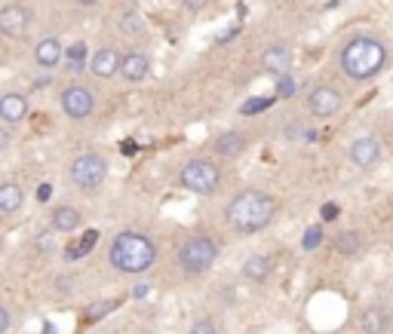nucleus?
Here are the masks:
<instances>
[{
  "mask_svg": "<svg viewBox=\"0 0 393 334\" xmlns=\"http://www.w3.org/2000/svg\"><path fill=\"white\" fill-rule=\"evenodd\" d=\"M107 261L123 276H142L157 261V243L138 230H123L114 236L111 248H107Z\"/></svg>",
  "mask_w": 393,
  "mask_h": 334,
  "instance_id": "f257e3e1",
  "label": "nucleus"
},
{
  "mask_svg": "<svg viewBox=\"0 0 393 334\" xmlns=\"http://www.w3.org/2000/svg\"><path fill=\"white\" fill-rule=\"evenodd\" d=\"M276 199L261 190H243L228 203V224L240 233H258L274 221Z\"/></svg>",
  "mask_w": 393,
  "mask_h": 334,
  "instance_id": "f03ea898",
  "label": "nucleus"
},
{
  "mask_svg": "<svg viewBox=\"0 0 393 334\" xmlns=\"http://www.w3.org/2000/svg\"><path fill=\"white\" fill-rule=\"evenodd\" d=\"M384 61H387L384 43L375 40V37H366V34L348 40V46L341 50V71L350 80H369V77H375L384 68Z\"/></svg>",
  "mask_w": 393,
  "mask_h": 334,
  "instance_id": "7ed1b4c3",
  "label": "nucleus"
},
{
  "mask_svg": "<svg viewBox=\"0 0 393 334\" xmlns=\"http://www.w3.org/2000/svg\"><path fill=\"white\" fill-rule=\"evenodd\" d=\"M218 252L221 248L212 236H191V239H184L181 248H179V267L188 276H203L215 267Z\"/></svg>",
  "mask_w": 393,
  "mask_h": 334,
  "instance_id": "20e7f679",
  "label": "nucleus"
},
{
  "mask_svg": "<svg viewBox=\"0 0 393 334\" xmlns=\"http://www.w3.org/2000/svg\"><path fill=\"white\" fill-rule=\"evenodd\" d=\"M179 181H181L184 190L197 193V197H212L221 184V169H218V162L197 157V160H188L181 166Z\"/></svg>",
  "mask_w": 393,
  "mask_h": 334,
  "instance_id": "39448f33",
  "label": "nucleus"
},
{
  "mask_svg": "<svg viewBox=\"0 0 393 334\" xmlns=\"http://www.w3.org/2000/svg\"><path fill=\"white\" fill-rule=\"evenodd\" d=\"M68 175H71V184L80 190H96L105 184L107 178V160L98 157V153H83V157H77L71 162V169H68Z\"/></svg>",
  "mask_w": 393,
  "mask_h": 334,
  "instance_id": "423d86ee",
  "label": "nucleus"
},
{
  "mask_svg": "<svg viewBox=\"0 0 393 334\" xmlns=\"http://www.w3.org/2000/svg\"><path fill=\"white\" fill-rule=\"evenodd\" d=\"M59 105H61V114L68 116V120L80 123L92 116L96 111V96H92L89 86H80V83H74V86H65L59 96Z\"/></svg>",
  "mask_w": 393,
  "mask_h": 334,
  "instance_id": "0eeeda50",
  "label": "nucleus"
},
{
  "mask_svg": "<svg viewBox=\"0 0 393 334\" xmlns=\"http://www.w3.org/2000/svg\"><path fill=\"white\" fill-rule=\"evenodd\" d=\"M307 107L313 116H332L341 111V92L335 86H313L307 96Z\"/></svg>",
  "mask_w": 393,
  "mask_h": 334,
  "instance_id": "6e6552de",
  "label": "nucleus"
},
{
  "mask_svg": "<svg viewBox=\"0 0 393 334\" xmlns=\"http://www.w3.org/2000/svg\"><path fill=\"white\" fill-rule=\"evenodd\" d=\"M117 71H120V52L114 46H102V50H96L89 56V74L98 77V80H111V77H117Z\"/></svg>",
  "mask_w": 393,
  "mask_h": 334,
  "instance_id": "1a4fd4ad",
  "label": "nucleus"
},
{
  "mask_svg": "<svg viewBox=\"0 0 393 334\" xmlns=\"http://www.w3.org/2000/svg\"><path fill=\"white\" fill-rule=\"evenodd\" d=\"M31 28V13L25 6H3L0 10V31L6 37H25Z\"/></svg>",
  "mask_w": 393,
  "mask_h": 334,
  "instance_id": "9d476101",
  "label": "nucleus"
},
{
  "mask_svg": "<svg viewBox=\"0 0 393 334\" xmlns=\"http://www.w3.org/2000/svg\"><path fill=\"white\" fill-rule=\"evenodd\" d=\"M117 74L129 83H142L144 77L151 74V59L144 56V52H126V56H120V71Z\"/></svg>",
  "mask_w": 393,
  "mask_h": 334,
  "instance_id": "9b49d317",
  "label": "nucleus"
},
{
  "mask_svg": "<svg viewBox=\"0 0 393 334\" xmlns=\"http://www.w3.org/2000/svg\"><path fill=\"white\" fill-rule=\"evenodd\" d=\"M261 65H265V71H267V74H276V77L289 74V68H292V50H289L286 43H274V46H267L265 56H261Z\"/></svg>",
  "mask_w": 393,
  "mask_h": 334,
  "instance_id": "f8f14e48",
  "label": "nucleus"
},
{
  "mask_svg": "<svg viewBox=\"0 0 393 334\" xmlns=\"http://www.w3.org/2000/svg\"><path fill=\"white\" fill-rule=\"evenodd\" d=\"M28 116V96H22V92H6V96H0V120L3 123H22Z\"/></svg>",
  "mask_w": 393,
  "mask_h": 334,
  "instance_id": "ddd939ff",
  "label": "nucleus"
},
{
  "mask_svg": "<svg viewBox=\"0 0 393 334\" xmlns=\"http://www.w3.org/2000/svg\"><path fill=\"white\" fill-rule=\"evenodd\" d=\"M378 157H381V144L375 142V138H369V135L353 138V144H350V160L357 162L359 169L375 166V162H378Z\"/></svg>",
  "mask_w": 393,
  "mask_h": 334,
  "instance_id": "4468645a",
  "label": "nucleus"
},
{
  "mask_svg": "<svg viewBox=\"0 0 393 334\" xmlns=\"http://www.w3.org/2000/svg\"><path fill=\"white\" fill-rule=\"evenodd\" d=\"M61 56H65V46H61L59 37H43V40L34 46L37 65H40V68H50V71L61 61Z\"/></svg>",
  "mask_w": 393,
  "mask_h": 334,
  "instance_id": "2eb2a0df",
  "label": "nucleus"
},
{
  "mask_svg": "<svg viewBox=\"0 0 393 334\" xmlns=\"http://www.w3.org/2000/svg\"><path fill=\"white\" fill-rule=\"evenodd\" d=\"M50 227L56 233H74L83 227V215L77 212L74 206H59L56 212L50 215Z\"/></svg>",
  "mask_w": 393,
  "mask_h": 334,
  "instance_id": "dca6fc26",
  "label": "nucleus"
},
{
  "mask_svg": "<svg viewBox=\"0 0 393 334\" xmlns=\"http://www.w3.org/2000/svg\"><path fill=\"white\" fill-rule=\"evenodd\" d=\"M212 147H215V153L218 157H225V160H234V157H240V153L246 151V135L243 132H221L218 138L212 142Z\"/></svg>",
  "mask_w": 393,
  "mask_h": 334,
  "instance_id": "f3484780",
  "label": "nucleus"
},
{
  "mask_svg": "<svg viewBox=\"0 0 393 334\" xmlns=\"http://www.w3.org/2000/svg\"><path fill=\"white\" fill-rule=\"evenodd\" d=\"M22 203H25V190L15 181H0V215L19 212Z\"/></svg>",
  "mask_w": 393,
  "mask_h": 334,
  "instance_id": "a211bd4d",
  "label": "nucleus"
},
{
  "mask_svg": "<svg viewBox=\"0 0 393 334\" xmlns=\"http://www.w3.org/2000/svg\"><path fill=\"white\" fill-rule=\"evenodd\" d=\"M271 270H274V264H271V258H265V255H252V258H246V264H243V276L252 279V282H265V279L271 276Z\"/></svg>",
  "mask_w": 393,
  "mask_h": 334,
  "instance_id": "6ab92c4d",
  "label": "nucleus"
},
{
  "mask_svg": "<svg viewBox=\"0 0 393 334\" xmlns=\"http://www.w3.org/2000/svg\"><path fill=\"white\" fill-rule=\"evenodd\" d=\"M65 68L71 74H80L83 68H87V59H89V50H87V43H74V46H68L65 50Z\"/></svg>",
  "mask_w": 393,
  "mask_h": 334,
  "instance_id": "aec40b11",
  "label": "nucleus"
},
{
  "mask_svg": "<svg viewBox=\"0 0 393 334\" xmlns=\"http://www.w3.org/2000/svg\"><path fill=\"white\" fill-rule=\"evenodd\" d=\"M363 331L366 334H384L387 331V313L381 307H369L363 313Z\"/></svg>",
  "mask_w": 393,
  "mask_h": 334,
  "instance_id": "412c9836",
  "label": "nucleus"
},
{
  "mask_svg": "<svg viewBox=\"0 0 393 334\" xmlns=\"http://www.w3.org/2000/svg\"><path fill=\"white\" fill-rule=\"evenodd\" d=\"M96 243H98V230H87V233L80 236V243L71 245V248L65 252V255H68V261H77V258H83V255H89Z\"/></svg>",
  "mask_w": 393,
  "mask_h": 334,
  "instance_id": "4be33fe9",
  "label": "nucleus"
},
{
  "mask_svg": "<svg viewBox=\"0 0 393 334\" xmlns=\"http://www.w3.org/2000/svg\"><path fill=\"white\" fill-rule=\"evenodd\" d=\"M359 245H363V243H359V233L357 230H344V233H338V236H335V248L341 255H357Z\"/></svg>",
  "mask_w": 393,
  "mask_h": 334,
  "instance_id": "5701e85b",
  "label": "nucleus"
},
{
  "mask_svg": "<svg viewBox=\"0 0 393 334\" xmlns=\"http://www.w3.org/2000/svg\"><path fill=\"white\" fill-rule=\"evenodd\" d=\"M117 28L123 31V34H142V31H144L142 13H135V10L123 13V15H120V22H117Z\"/></svg>",
  "mask_w": 393,
  "mask_h": 334,
  "instance_id": "b1692460",
  "label": "nucleus"
},
{
  "mask_svg": "<svg viewBox=\"0 0 393 334\" xmlns=\"http://www.w3.org/2000/svg\"><path fill=\"white\" fill-rule=\"evenodd\" d=\"M276 102L274 96H265V98H249V102H243L240 105V114L243 116H255V114H261V111H267V107H271Z\"/></svg>",
  "mask_w": 393,
  "mask_h": 334,
  "instance_id": "393cba45",
  "label": "nucleus"
},
{
  "mask_svg": "<svg viewBox=\"0 0 393 334\" xmlns=\"http://www.w3.org/2000/svg\"><path fill=\"white\" fill-rule=\"evenodd\" d=\"M320 245H322V227L320 224H311V227L304 230V236H302V248L304 252H317Z\"/></svg>",
  "mask_w": 393,
  "mask_h": 334,
  "instance_id": "a878e982",
  "label": "nucleus"
},
{
  "mask_svg": "<svg viewBox=\"0 0 393 334\" xmlns=\"http://www.w3.org/2000/svg\"><path fill=\"white\" fill-rule=\"evenodd\" d=\"M295 89H298V83L292 80L289 74H283L280 83H276V96H280V98H292V96H295Z\"/></svg>",
  "mask_w": 393,
  "mask_h": 334,
  "instance_id": "bb28decb",
  "label": "nucleus"
},
{
  "mask_svg": "<svg viewBox=\"0 0 393 334\" xmlns=\"http://www.w3.org/2000/svg\"><path fill=\"white\" fill-rule=\"evenodd\" d=\"M191 334H218V331H215V322L209 319V316H203V319H197L194 325H191Z\"/></svg>",
  "mask_w": 393,
  "mask_h": 334,
  "instance_id": "cd10ccee",
  "label": "nucleus"
},
{
  "mask_svg": "<svg viewBox=\"0 0 393 334\" xmlns=\"http://www.w3.org/2000/svg\"><path fill=\"white\" fill-rule=\"evenodd\" d=\"M10 325H13L10 310H6V307H0V334H6V331H10Z\"/></svg>",
  "mask_w": 393,
  "mask_h": 334,
  "instance_id": "c85d7f7f",
  "label": "nucleus"
},
{
  "mask_svg": "<svg viewBox=\"0 0 393 334\" xmlns=\"http://www.w3.org/2000/svg\"><path fill=\"white\" fill-rule=\"evenodd\" d=\"M320 215H322V221H335L338 218V206L335 203H326L320 208Z\"/></svg>",
  "mask_w": 393,
  "mask_h": 334,
  "instance_id": "c756f323",
  "label": "nucleus"
},
{
  "mask_svg": "<svg viewBox=\"0 0 393 334\" xmlns=\"http://www.w3.org/2000/svg\"><path fill=\"white\" fill-rule=\"evenodd\" d=\"M117 304H114V301H107V304H102V307H92L89 310V319H102V313H107V310H114Z\"/></svg>",
  "mask_w": 393,
  "mask_h": 334,
  "instance_id": "7c9ffc66",
  "label": "nucleus"
},
{
  "mask_svg": "<svg viewBox=\"0 0 393 334\" xmlns=\"http://www.w3.org/2000/svg\"><path fill=\"white\" fill-rule=\"evenodd\" d=\"M10 144H13L10 129H0V153H6V151H10Z\"/></svg>",
  "mask_w": 393,
  "mask_h": 334,
  "instance_id": "2f4dec72",
  "label": "nucleus"
},
{
  "mask_svg": "<svg viewBox=\"0 0 393 334\" xmlns=\"http://www.w3.org/2000/svg\"><path fill=\"white\" fill-rule=\"evenodd\" d=\"M120 153H126V157H135V153H138V144L133 142V138H126V142L120 144Z\"/></svg>",
  "mask_w": 393,
  "mask_h": 334,
  "instance_id": "473e14b6",
  "label": "nucleus"
},
{
  "mask_svg": "<svg viewBox=\"0 0 393 334\" xmlns=\"http://www.w3.org/2000/svg\"><path fill=\"white\" fill-rule=\"evenodd\" d=\"M209 3V0H184V10H191V13H200L203 6Z\"/></svg>",
  "mask_w": 393,
  "mask_h": 334,
  "instance_id": "72a5a7b5",
  "label": "nucleus"
},
{
  "mask_svg": "<svg viewBox=\"0 0 393 334\" xmlns=\"http://www.w3.org/2000/svg\"><path fill=\"white\" fill-rule=\"evenodd\" d=\"M148 294H151V285H144V282H138L135 289H133V298H138V301L148 298Z\"/></svg>",
  "mask_w": 393,
  "mask_h": 334,
  "instance_id": "f704fd0d",
  "label": "nucleus"
},
{
  "mask_svg": "<svg viewBox=\"0 0 393 334\" xmlns=\"http://www.w3.org/2000/svg\"><path fill=\"white\" fill-rule=\"evenodd\" d=\"M50 197H52V184H40V188H37V199H40V203H46Z\"/></svg>",
  "mask_w": 393,
  "mask_h": 334,
  "instance_id": "c9c22d12",
  "label": "nucleus"
},
{
  "mask_svg": "<svg viewBox=\"0 0 393 334\" xmlns=\"http://www.w3.org/2000/svg\"><path fill=\"white\" fill-rule=\"evenodd\" d=\"M74 3H80V6H96L98 0H74Z\"/></svg>",
  "mask_w": 393,
  "mask_h": 334,
  "instance_id": "e433bc0d",
  "label": "nucleus"
}]
</instances>
